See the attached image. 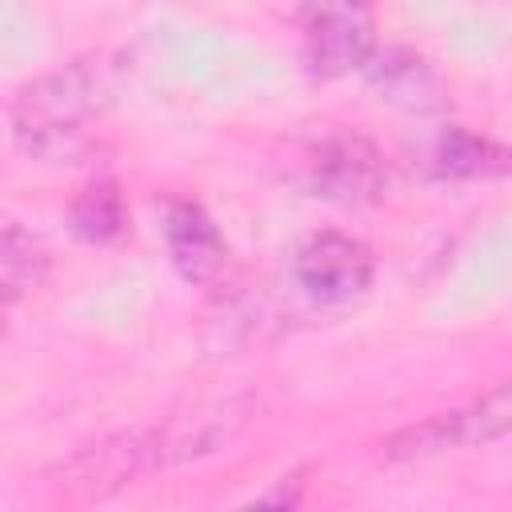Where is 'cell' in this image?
<instances>
[{
    "mask_svg": "<svg viewBox=\"0 0 512 512\" xmlns=\"http://www.w3.org/2000/svg\"><path fill=\"white\" fill-rule=\"evenodd\" d=\"M104 92V72L92 60H72L28 80L8 112L16 148L36 160L76 156L88 140V124L104 108Z\"/></svg>",
    "mask_w": 512,
    "mask_h": 512,
    "instance_id": "obj_1",
    "label": "cell"
},
{
    "mask_svg": "<svg viewBox=\"0 0 512 512\" xmlns=\"http://www.w3.org/2000/svg\"><path fill=\"white\" fill-rule=\"evenodd\" d=\"M300 60L316 80L364 72L376 44L372 0H300Z\"/></svg>",
    "mask_w": 512,
    "mask_h": 512,
    "instance_id": "obj_2",
    "label": "cell"
},
{
    "mask_svg": "<svg viewBox=\"0 0 512 512\" xmlns=\"http://www.w3.org/2000/svg\"><path fill=\"white\" fill-rule=\"evenodd\" d=\"M512 432V380H500L484 396L468 400L464 408L436 412L380 444L384 460H424L448 448H472V444H492Z\"/></svg>",
    "mask_w": 512,
    "mask_h": 512,
    "instance_id": "obj_3",
    "label": "cell"
},
{
    "mask_svg": "<svg viewBox=\"0 0 512 512\" xmlns=\"http://www.w3.org/2000/svg\"><path fill=\"white\" fill-rule=\"evenodd\" d=\"M388 160L384 152L352 132V128H332L324 132L304 160V184L312 196L332 200V204H376L388 192Z\"/></svg>",
    "mask_w": 512,
    "mask_h": 512,
    "instance_id": "obj_4",
    "label": "cell"
},
{
    "mask_svg": "<svg viewBox=\"0 0 512 512\" xmlns=\"http://www.w3.org/2000/svg\"><path fill=\"white\" fill-rule=\"evenodd\" d=\"M372 248L348 232L324 228V232H308L296 252H292V280L296 288L324 304V308H340L360 300L372 288Z\"/></svg>",
    "mask_w": 512,
    "mask_h": 512,
    "instance_id": "obj_5",
    "label": "cell"
},
{
    "mask_svg": "<svg viewBox=\"0 0 512 512\" xmlns=\"http://www.w3.org/2000/svg\"><path fill=\"white\" fill-rule=\"evenodd\" d=\"M164 244H168V260L180 272V280L188 284H216L228 260V244L216 228V220L196 204V200H168L164 208Z\"/></svg>",
    "mask_w": 512,
    "mask_h": 512,
    "instance_id": "obj_6",
    "label": "cell"
},
{
    "mask_svg": "<svg viewBox=\"0 0 512 512\" xmlns=\"http://www.w3.org/2000/svg\"><path fill=\"white\" fill-rule=\"evenodd\" d=\"M364 80L380 100H388L392 108H404V112H436L448 104V88H444L440 72L420 52H412L404 44L376 48L372 60L364 64Z\"/></svg>",
    "mask_w": 512,
    "mask_h": 512,
    "instance_id": "obj_7",
    "label": "cell"
},
{
    "mask_svg": "<svg viewBox=\"0 0 512 512\" xmlns=\"http://www.w3.org/2000/svg\"><path fill=\"white\" fill-rule=\"evenodd\" d=\"M428 172L436 180H496L512 176V144L448 124L428 148Z\"/></svg>",
    "mask_w": 512,
    "mask_h": 512,
    "instance_id": "obj_8",
    "label": "cell"
},
{
    "mask_svg": "<svg viewBox=\"0 0 512 512\" xmlns=\"http://www.w3.org/2000/svg\"><path fill=\"white\" fill-rule=\"evenodd\" d=\"M68 228L96 248H112L128 236V204L116 180L100 176L92 184H84L72 204H68Z\"/></svg>",
    "mask_w": 512,
    "mask_h": 512,
    "instance_id": "obj_9",
    "label": "cell"
},
{
    "mask_svg": "<svg viewBox=\"0 0 512 512\" xmlns=\"http://www.w3.org/2000/svg\"><path fill=\"white\" fill-rule=\"evenodd\" d=\"M0 272H4V304H16L20 296L44 288L52 272V252L32 228H24L20 220H8L0 240Z\"/></svg>",
    "mask_w": 512,
    "mask_h": 512,
    "instance_id": "obj_10",
    "label": "cell"
}]
</instances>
